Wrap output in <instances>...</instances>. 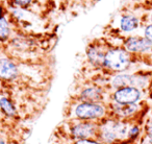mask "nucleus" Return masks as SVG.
<instances>
[{"label": "nucleus", "mask_w": 152, "mask_h": 144, "mask_svg": "<svg viewBox=\"0 0 152 144\" xmlns=\"http://www.w3.org/2000/svg\"><path fill=\"white\" fill-rule=\"evenodd\" d=\"M75 144H101L99 142L93 141V140H89V139H83V140H79L78 142H76Z\"/></svg>", "instance_id": "nucleus-16"}, {"label": "nucleus", "mask_w": 152, "mask_h": 144, "mask_svg": "<svg viewBox=\"0 0 152 144\" xmlns=\"http://www.w3.org/2000/svg\"><path fill=\"white\" fill-rule=\"evenodd\" d=\"M146 132H147V137L152 140V121H150V122L147 124Z\"/></svg>", "instance_id": "nucleus-17"}, {"label": "nucleus", "mask_w": 152, "mask_h": 144, "mask_svg": "<svg viewBox=\"0 0 152 144\" xmlns=\"http://www.w3.org/2000/svg\"><path fill=\"white\" fill-rule=\"evenodd\" d=\"M137 134H139V127L137 126H132L129 129V133H128L129 137H135Z\"/></svg>", "instance_id": "nucleus-15"}, {"label": "nucleus", "mask_w": 152, "mask_h": 144, "mask_svg": "<svg viewBox=\"0 0 152 144\" xmlns=\"http://www.w3.org/2000/svg\"><path fill=\"white\" fill-rule=\"evenodd\" d=\"M10 35V26L5 18L0 17V40L4 41Z\"/></svg>", "instance_id": "nucleus-13"}, {"label": "nucleus", "mask_w": 152, "mask_h": 144, "mask_svg": "<svg viewBox=\"0 0 152 144\" xmlns=\"http://www.w3.org/2000/svg\"><path fill=\"white\" fill-rule=\"evenodd\" d=\"M0 144H5V142L3 141V140H1V139H0Z\"/></svg>", "instance_id": "nucleus-20"}, {"label": "nucleus", "mask_w": 152, "mask_h": 144, "mask_svg": "<svg viewBox=\"0 0 152 144\" xmlns=\"http://www.w3.org/2000/svg\"><path fill=\"white\" fill-rule=\"evenodd\" d=\"M142 82L140 77L132 76V75L128 74H120L117 75L113 79V86L116 88H124V87H135L137 86H141Z\"/></svg>", "instance_id": "nucleus-5"}, {"label": "nucleus", "mask_w": 152, "mask_h": 144, "mask_svg": "<svg viewBox=\"0 0 152 144\" xmlns=\"http://www.w3.org/2000/svg\"><path fill=\"white\" fill-rule=\"evenodd\" d=\"M18 70L16 65L10 60H0V77L3 79H13L17 76Z\"/></svg>", "instance_id": "nucleus-6"}, {"label": "nucleus", "mask_w": 152, "mask_h": 144, "mask_svg": "<svg viewBox=\"0 0 152 144\" xmlns=\"http://www.w3.org/2000/svg\"><path fill=\"white\" fill-rule=\"evenodd\" d=\"M16 1V3H17V4H19V5H27L28 3L30 2V1H31V0H15Z\"/></svg>", "instance_id": "nucleus-18"}, {"label": "nucleus", "mask_w": 152, "mask_h": 144, "mask_svg": "<svg viewBox=\"0 0 152 144\" xmlns=\"http://www.w3.org/2000/svg\"><path fill=\"white\" fill-rule=\"evenodd\" d=\"M139 25L137 19L133 16H125L121 19V29L124 32H131V30L135 29Z\"/></svg>", "instance_id": "nucleus-8"}, {"label": "nucleus", "mask_w": 152, "mask_h": 144, "mask_svg": "<svg viewBox=\"0 0 152 144\" xmlns=\"http://www.w3.org/2000/svg\"><path fill=\"white\" fill-rule=\"evenodd\" d=\"M129 55L122 49H113L104 55L103 64L115 71H123L129 65Z\"/></svg>", "instance_id": "nucleus-1"}, {"label": "nucleus", "mask_w": 152, "mask_h": 144, "mask_svg": "<svg viewBox=\"0 0 152 144\" xmlns=\"http://www.w3.org/2000/svg\"><path fill=\"white\" fill-rule=\"evenodd\" d=\"M0 108L7 116H14L16 114V109L7 98H1L0 99Z\"/></svg>", "instance_id": "nucleus-10"}, {"label": "nucleus", "mask_w": 152, "mask_h": 144, "mask_svg": "<svg viewBox=\"0 0 152 144\" xmlns=\"http://www.w3.org/2000/svg\"><path fill=\"white\" fill-rule=\"evenodd\" d=\"M126 49L131 52H145L151 48V43L147 39L139 38V37H133L127 40Z\"/></svg>", "instance_id": "nucleus-4"}, {"label": "nucleus", "mask_w": 152, "mask_h": 144, "mask_svg": "<svg viewBox=\"0 0 152 144\" xmlns=\"http://www.w3.org/2000/svg\"><path fill=\"white\" fill-rule=\"evenodd\" d=\"M116 112L121 116H129L137 111L135 104H117V108H115Z\"/></svg>", "instance_id": "nucleus-9"}, {"label": "nucleus", "mask_w": 152, "mask_h": 144, "mask_svg": "<svg viewBox=\"0 0 152 144\" xmlns=\"http://www.w3.org/2000/svg\"><path fill=\"white\" fill-rule=\"evenodd\" d=\"M142 144H152V140L150 139V138L146 137L145 139L143 140V142H142Z\"/></svg>", "instance_id": "nucleus-19"}, {"label": "nucleus", "mask_w": 152, "mask_h": 144, "mask_svg": "<svg viewBox=\"0 0 152 144\" xmlns=\"http://www.w3.org/2000/svg\"><path fill=\"white\" fill-rule=\"evenodd\" d=\"M83 98H86L87 100H91V101H95V100L100 98V92L95 88H89L86 89L81 94Z\"/></svg>", "instance_id": "nucleus-12"}, {"label": "nucleus", "mask_w": 152, "mask_h": 144, "mask_svg": "<svg viewBox=\"0 0 152 144\" xmlns=\"http://www.w3.org/2000/svg\"><path fill=\"white\" fill-rule=\"evenodd\" d=\"M151 21H152V16H151Z\"/></svg>", "instance_id": "nucleus-21"}, {"label": "nucleus", "mask_w": 152, "mask_h": 144, "mask_svg": "<svg viewBox=\"0 0 152 144\" xmlns=\"http://www.w3.org/2000/svg\"><path fill=\"white\" fill-rule=\"evenodd\" d=\"M89 59L91 60L92 63L94 64H101L104 62V55L100 50L96 48H91L89 50Z\"/></svg>", "instance_id": "nucleus-11"}, {"label": "nucleus", "mask_w": 152, "mask_h": 144, "mask_svg": "<svg viewBox=\"0 0 152 144\" xmlns=\"http://www.w3.org/2000/svg\"><path fill=\"white\" fill-rule=\"evenodd\" d=\"M141 98V92L135 87H124L118 89L114 94V99L119 104H135Z\"/></svg>", "instance_id": "nucleus-3"}, {"label": "nucleus", "mask_w": 152, "mask_h": 144, "mask_svg": "<svg viewBox=\"0 0 152 144\" xmlns=\"http://www.w3.org/2000/svg\"><path fill=\"white\" fill-rule=\"evenodd\" d=\"M145 37L148 41L152 44V25H149L145 29Z\"/></svg>", "instance_id": "nucleus-14"}, {"label": "nucleus", "mask_w": 152, "mask_h": 144, "mask_svg": "<svg viewBox=\"0 0 152 144\" xmlns=\"http://www.w3.org/2000/svg\"><path fill=\"white\" fill-rule=\"evenodd\" d=\"M104 114V109L100 104L94 102H83L76 107L75 115L79 119H96L102 117Z\"/></svg>", "instance_id": "nucleus-2"}, {"label": "nucleus", "mask_w": 152, "mask_h": 144, "mask_svg": "<svg viewBox=\"0 0 152 144\" xmlns=\"http://www.w3.org/2000/svg\"><path fill=\"white\" fill-rule=\"evenodd\" d=\"M72 133L76 138H78L80 140L89 139L95 134V125L88 122L80 123V124H77L73 127Z\"/></svg>", "instance_id": "nucleus-7"}]
</instances>
